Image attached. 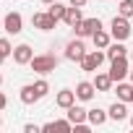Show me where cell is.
Returning <instances> with one entry per match:
<instances>
[{"label": "cell", "instance_id": "ba28073f", "mask_svg": "<svg viewBox=\"0 0 133 133\" xmlns=\"http://www.w3.org/2000/svg\"><path fill=\"white\" fill-rule=\"evenodd\" d=\"M3 26H5L8 34H21V31H24V18H21V13H8V16L3 18Z\"/></svg>", "mask_w": 133, "mask_h": 133}, {"label": "cell", "instance_id": "7c38bea8", "mask_svg": "<svg viewBox=\"0 0 133 133\" xmlns=\"http://www.w3.org/2000/svg\"><path fill=\"white\" fill-rule=\"evenodd\" d=\"M76 91H71V89H63V91H57V97H55V102H57V107H63V110H68L71 104H76Z\"/></svg>", "mask_w": 133, "mask_h": 133}, {"label": "cell", "instance_id": "5bb4252c", "mask_svg": "<svg viewBox=\"0 0 133 133\" xmlns=\"http://www.w3.org/2000/svg\"><path fill=\"white\" fill-rule=\"evenodd\" d=\"M42 130H60V133H71V130H73V123H71V120H55V123L42 125Z\"/></svg>", "mask_w": 133, "mask_h": 133}, {"label": "cell", "instance_id": "8fae6325", "mask_svg": "<svg viewBox=\"0 0 133 133\" xmlns=\"http://www.w3.org/2000/svg\"><path fill=\"white\" fill-rule=\"evenodd\" d=\"M68 120H71L73 125H81V123H86V120H89V110L71 104V107H68Z\"/></svg>", "mask_w": 133, "mask_h": 133}, {"label": "cell", "instance_id": "f1b7e54d", "mask_svg": "<svg viewBox=\"0 0 133 133\" xmlns=\"http://www.w3.org/2000/svg\"><path fill=\"white\" fill-rule=\"evenodd\" d=\"M42 3H47V5H50V3H55V0H42Z\"/></svg>", "mask_w": 133, "mask_h": 133}, {"label": "cell", "instance_id": "4316f807", "mask_svg": "<svg viewBox=\"0 0 133 133\" xmlns=\"http://www.w3.org/2000/svg\"><path fill=\"white\" fill-rule=\"evenodd\" d=\"M5 104H8V99H5V94L0 91V110H5Z\"/></svg>", "mask_w": 133, "mask_h": 133}, {"label": "cell", "instance_id": "836d02e7", "mask_svg": "<svg viewBox=\"0 0 133 133\" xmlns=\"http://www.w3.org/2000/svg\"><path fill=\"white\" fill-rule=\"evenodd\" d=\"M130 57H133V50H130Z\"/></svg>", "mask_w": 133, "mask_h": 133}, {"label": "cell", "instance_id": "484cf974", "mask_svg": "<svg viewBox=\"0 0 133 133\" xmlns=\"http://www.w3.org/2000/svg\"><path fill=\"white\" fill-rule=\"evenodd\" d=\"M24 130H26V133H39L42 128H39V125H34V123H26V125H24Z\"/></svg>", "mask_w": 133, "mask_h": 133}, {"label": "cell", "instance_id": "9c48e42d", "mask_svg": "<svg viewBox=\"0 0 133 133\" xmlns=\"http://www.w3.org/2000/svg\"><path fill=\"white\" fill-rule=\"evenodd\" d=\"M31 57H34V50H31L29 44H18V47H13V60H16L18 65H29Z\"/></svg>", "mask_w": 133, "mask_h": 133}, {"label": "cell", "instance_id": "9a60e30c", "mask_svg": "<svg viewBox=\"0 0 133 133\" xmlns=\"http://www.w3.org/2000/svg\"><path fill=\"white\" fill-rule=\"evenodd\" d=\"M21 102H24V104H34V102H39V94H37L34 84H26V86L21 89Z\"/></svg>", "mask_w": 133, "mask_h": 133}, {"label": "cell", "instance_id": "44dd1931", "mask_svg": "<svg viewBox=\"0 0 133 133\" xmlns=\"http://www.w3.org/2000/svg\"><path fill=\"white\" fill-rule=\"evenodd\" d=\"M107 117H110V115H107L104 110H99V107H97V110H89V123H91V125H104Z\"/></svg>", "mask_w": 133, "mask_h": 133}, {"label": "cell", "instance_id": "ffe728a7", "mask_svg": "<svg viewBox=\"0 0 133 133\" xmlns=\"http://www.w3.org/2000/svg\"><path fill=\"white\" fill-rule=\"evenodd\" d=\"M115 81L110 78V73H99L97 78H94V86H97V91H110V86H112Z\"/></svg>", "mask_w": 133, "mask_h": 133}, {"label": "cell", "instance_id": "1f68e13d", "mask_svg": "<svg viewBox=\"0 0 133 133\" xmlns=\"http://www.w3.org/2000/svg\"><path fill=\"white\" fill-rule=\"evenodd\" d=\"M0 84H3V76H0Z\"/></svg>", "mask_w": 133, "mask_h": 133}, {"label": "cell", "instance_id": "30bf717a", "mask_svg": "<svg viewBox=\"0 0 133 133\" xmlns=\"http://www.w3.org/2000/svg\"><path fill=\"white\" fill-rule=\"evenodd\" d=\"M94 91H97L94 81H81V84L76 86V97H78L81 102H89V99H94Z\"/></svg>", "mask_w": 133, "mask_h": 133}, {"label": "cell", "instance_id": "2e32d148", "mask_svg": "<svg viewBox=\"0 0 133 133\" xmlns=\"http://www.w3.org/2000/svg\"><path fill=\"white\" fill-rule=\"evenodd\" d=\"M107 115H110L112 120H117V123H120V120H125V117H128V110H125V102H115V104H112V107L107 110Z\"/></svg>", "mask_w": 133, "mask_h": 133}, {"label": "cell", "instance_id": "d4e9b609", "mask_svg": "<svg viewBox=\"0 0 133 133\" xmlns=\"http://www.w3.org/2000/svg\"><path fill=\"white\" fill-rule=\"evenodd\" d=\"M34 89H37V94H39V99H42V97H47L50 84H47V81H37V84H34Z\"/></svg>", "mask_w": 133, "mask_h": 133}, {"label": "cell", "instance_id": "4dcf8cb0", "mask_svg": "<svg viewBox=\"0 0 133 133\" xmlns=\"http://www.w3.org/2000/svg\"><path fill=\"white\" fill-rule=\"evenodd\" d=\"M128 76H130V84H133V71H130V73H128Z\"/></svg>", "mask_w": 133, "mask_h": 133}, {"label": "cell", "instance_id": "6da1fadb", "mask_svg": "<svg viewBox=\"0 0 133 133\" xmlns=\"http://www.w3.org/2000/svg\"><path fill=\"white\" fill-rule=\"evenodd\" d=\"M29 65H31V71H34V73L47 76V73H52V71L57 68V57H55V55H34Z\"/></svg>", "mask_w": 133, "mask_h": 133}, {"label": "cell", "instance_id": "cb8c5ba5", "mask_svg": "<svg viewBox=\"0 0 133 133\" xmlns=\"http://www.w3.org/2000/svg\"><path fill=\"white\" fill-rule=\"evenodd\" d=\"M0 55H5V57L13 55V47H11V42H8L5 37H0Z\"/></svg>", "mask_w": 133, "mask_h": 133}, {"label": "cell", "instance_id": "277c9868", "mask_svg": "<svg viewBox=\"0 0 133 133\" xmlns=\"http://www.w3.org/2000/svg\"><path fill=\"white\" fill-rule=\"evenodd\" d=\"M73 29H76V34H78V37H91L94 31H99V29H102V21H99V18H84V21H81V24H76Z\"/></svg>", "mask_w": 133, "mask_h": 133}, {"label": "cell", "instance_id": "d6986e66", "mask_svg": "<svg viewBox=\"0 0 133 133\" xmlns=\"http://www.w3.org/2000/svg\"><path fill=\"white\" fill-rule=\"evenodd\" d=\"M125 52H128V50L123 47V42H117V39H115V44H110L104 55H107L110 60H115V57H125Z\"/></svg>", "mask_w": 133, "mask_h": 133}, {"label": "cell", "instance_id": "7a4b0ae2", "mask_svg": "<svg viewBox=\"0 0 133 133\" xmlns=\"http://www.w3.org/2000/svg\"><path fill=\"white\" fill-rule=\"evenodd\" d=\"M110 29H112V39H117V42H125V39L130 37V24H128V18L120 16V13L112 18Z\"/></svg>", "mask_w": 133, "mask_h": 133}, {"label": "cell", "instance_id": "f546056e", "mask_svg": "<svg viewBox=\"0 0 133 133\" xmlns=\"http://www.w3.org/2000/svg\"><path fill=\"white\" fill-rule=\"evenodd\" d=\"M3 60H5V55H0V65H3Z\"/></svg>", "mask_w": 133, "mask_h": 133}, {"label": "cell", "instance_id": "e0dca14e", "mask_svg": "<svg viewBox=\"0 0 133 133\" xmlns=\"http://www.w3.org/2000/svg\"><path fill=\"white\" fill-rule=\"evenodd\" d=\"M117 99L120 102H133V84L117 81Z\"/></svg>", "mask_w": 133, "mask_h": 133}, {"label": "cell", "instance_id": "603a6c76", "mask_svg": "<svg viewBox=\"0 0 133 133\" xmlns=\"http://www.w3.org/2000/svg\"><path fill=\"white\" fill-rule=\"evenodd\" d=\"M117 13H120V16H125V18H130V16H133V0H120Z\"/></svg>", "mask_w": 133, "mask_h": 133}, {"label": "cell", "instance_id": "7402d4cb", "mask_svg": "<svg viewBox=\"0 0 133 133\" xmlns=\"http://www.w3.org/2000/svg\"><path fill=\"white\" fill-rule=\"evenodd\" d=\"M65 8H68V5H63V3H57V0H55V3H50L47 13H50L55 21H63V16H65Z\"/></svg>", "mask_w": 133, "mask_h": 133}, {"label": "cell", "instance_id": "52a82bcc", "mask_svg": "<svg viewBox=\"0 0 133 133\" xmlns=\"http://www.w3.org/2000/svg\"><path fill=\"white\" fill-rule=\"evenodd\" d=\"M31 24H34V29H39V31H50V29H55V18L44 11V13H34L31 16Z\"/></svg>", "mask_w": 133, "mask_h": 133}, {"label": "cell", "instance_id": "4fadbf2b", "mask_svg": "<svg viewBox=\"0 0 133 133\" xmlns=\"http://www.w3.org/2000/svg\"><path fill=\"white\" fill-rule=\"evenodd\" d=\"M63 21L68 24L71 29H73L76 24H81V21H84V16H81V8H76V5H68V8H65V16H63Z\"/></svg>", "mask_w": 133, "mask_h": 133}, {"label": "cell", "instance_id": "8992f818", "mask_svg": "<svg viewBox=\"0 0 133 133\" xmlns=\"http://www.w3.org/2000/svg\"><path fill=\"white\" fill-rule=\"evenodd\" d=\"M128 73H130V71H128V60H125V57H115V60H112V68H110V78H112V81H123Z\"/></svg>", "mask_w": 133, "mask_h": 133}, {"label": "cell", "instance_id": "3957f363", "mask_svg": "<svg viewBox=\"0 0 133 133\" xmlns=\"http://www.w3.org/2000/svg\"><path fill=\"white\" fill-rule=\"evenodd\" d=\"M104 57H107V55H104L102 50H94V52H86V55H84V60H81V71H89V73H91V71H97L99 65L104 63Z\"/></svg>", "mask_w": 133, "mask_h": 133}, {"label": "cell", "instance_id": "e575fe53", "mask_svg": "<svg viewBox=\"0 0 133 133\" xmlns=\"http://www.w3.org/2000/svg\"><path fill=\"white\" fill-rule=\"evenodd\" d=\"M0 125H3V120H0Z\"/></svg>", "mask_w": 133, "mask_h": 133}, {"label": "cell", "instance_id": "ac0fdd59", "mask_svg": "<svg viewBox=\"0 0 133 133\" xmlns=\"http://www.w3.org/2000/svg\"><path fill=\"white\" fill-rule=\"evenodd\" d=\"M91 39H94V47H97V50H107V47H110V34H107V31H102V29H99V31H94V34H91Z\"/></svg>", "mask_w": 133, "mask_h": 133}, {"label": "cell", "instance_id": "5b68a950", "mask_svg": "<svg viewBox=\"0 0 133 133\" xmlns=\"http://www.w3.org/2000/svg\"><path fill=\"white\" fill-rule=\"evenodd\" d=\"M84 55H86V47H84V42H81V39H73V42L65 44V57H68V60L81 63V60H84Z\"/></svg>", "mask_w": 133, "mask_h": 133}, {"label": "cell", "instance_id": "d6a6232c", "mask_svg": "<svg viewBox=\"0 0 133 133\" xmlns=\"http://www.w3.org/2000/svg\"><path fill=\"white\" fill-rule=\"evenodd\" d=\"M130 125H133V117H130Z\"/></svg>", "mask_w": 133, "mask_h": 133}, {"label": "cell", "instance_id": "83f0119b", "mask_svg": "<svg viewBox=\"0 0 133 133\" xmlns=\"http://www.w3.org/2000/svg\"><path fill=\"white\" fill-rule=\"evenodd\" d=\"M71 5H76V8H84V5H86V0H71Z\"/></svg>", "mask_w": 133, "mask_h": 133}]
</instances>
